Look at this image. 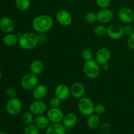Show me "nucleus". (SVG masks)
Instances as JSON below:
<instances>
[{
	"instance_id": "423d86ee",
	"label": "nucleus",
	"mask_w": 134,
	"mask_h": 134,
	"mask_svg": "<svg viewBox=\"0 0 134 134\" xmlns=\"http://www.w3.org/2000/svg\"><path fill=\"white\" fill-rule=\"evenodd\" d=\"M22 102L18 98H10L6 104V111L10 115L15 116L18 115L22 110Z\"/></svg>"
},
{
	"instance_id": "f03ea898",
	"label": "nucleus",
	"mask_w": 134,
	"mask_h": 134,
	"mask_svg": "<svg viewBox=\"0 0 134 134\" xmlns=\"http://www.w3.org/2000/svg\"><path fill=\"white\" fill-rule=\"evenodd\" d=\"M18 37V45L22 49L26 51L34 49L37 46L39 42V36L33 32L21 34Z\"/></svg>"
},
{
	"instance_id": "cd10ccee",
	"label": "nucleus",
	"mask_w": 134,
	"mask_h": 134,
	"mask_svg": "<svg viewBox=\"0 0 134 134\" xmlns=\"http://www.w3.org/2000/svg\"><path fill=\"white\" fill-rule=\"evenodd\" d=\"M85 19L87 23L92 24L97 21V14L94 12H88L85 16Z\"/></svg>"
},
{
	"instance_id": "7ed1b4c3",
	"label": "nucleus",
	"mask_w": 134,
	"mask_h": 134,
	"mask_svg": "<svg viewBox=\"0 0 134 134\" xmlns=\"http://www.w3.org/2000/svg\"><path fill=\"white\" fill-rule=\"evenodd\" d=\"M99 65H100L93 59L85 61L83 65V71L85 75L91 79L98 78L100 73Z\"/></svg>"
},
{
	"instance_id": "6ab92c4d",
	"label": "nucleus",
	"mask_w": 134,
	"mask_h": 134,
	"mask_svg": "<svg viewBox=\"0 0 134 134\" xmlns=\"http://www.w3.org/2000/svg\"><path fill=\"white\" fill-rule=\"evenodd\" d=\"M66 128L62 124V123L51 124L46 129L45 134H65Z\"/></svg>"
},
{
	"instance_id": "5701e85b",
	"label": "nucleus",
	"mask_w": 134,
	"mask_h": 134,
	"mask_svg": "<svg viewBox=\"0 0 134 134\" xmlns=\"http://www.w3.org/2000/svg\"><path fill=\"white\" fill-rule=\"evenodd\" d=\"M18 36L16 34L9 33L7 34L6 35L3 37V43L4 44L8 47H13L15 44H16L18 43Z\"/></svg>"
},
{
	"instance_id": "6e6552de",
	"label": "nucleus",
	"mask_w": 134,
	"mask_h": 134,
	"mask_svg": "<svg viewBox=\"0 0 134 134\" xmlns=\"http://www.w3.org/2000/svg\"><path fill=\"white\" fill-rule=\"evenodd\" d=\"M29 110L33 115H41L45 113L47 111V105L42 100H35L29 106Z\"/></svg>"
},
{
	"instance_id": "393cba45",
	"label": "nucleus",
	"mask_w": 134,
	"mask_h": 134,
	"mask_svg": "<svg viewBox=\"0 0 134 134\" xmlns=\"http://www.w3.org/2000/svg\"><path fill=\"white\" fill-rule=\"evenodd\" d=\"M94 33L96 36L103 37L107 34V27L103 25H98L94 27Z\"/></svg>"
},
{
	"instance_id": "b1692460",
	"label": "nucleus",
	"mask_w": 134,
	"mask_h": 134,
	"mask_svg": "<svg viewBox=\"0 0 134 134\" xmlns=\"http://www.w3.org/2000/svg\"><path fill=\"white\" fill-rule=\"evenodd\" d=\"M15 5L17 9L20 11H26L31 6L30 0H16Z\"/></svg>"
},
{
	"instance_id": "f704fd0d",
	"label": "nucleus",
	"mask_w": 134,
	"mask_h": 134,
	"mask_svg": "<svg viewBox=\"0 0 134 134\" xmlns=\"http://www.w3.org/2000/svg\"><path fill=\"white\" fill-rule=\"evenodd\" d=\"M123 27H124V35L130 36V35H132V34L134 32L133 27H132L131 25H126V26Z\"/></svg>"
},
{
	"instance_id": "4c0bfd02",
	"label": "nucleus",
	"mask_w": 134,
	"mask_h": 134,
	"mask_svg": "<svg viewBox=\"0 0 134 134\" xmlns=\"http://www.w3.org/2000/svg\"><path fill=\"white\" fill-rule=\"evenodd\" d=\"M1 78H2V72L0 71V79H1Z\"/></svg>"
},
{
	"instance_id": "7c9ffc66",
	"label": "nucleus",
	"mask_w": 134,
	"mask_h": 134,
	"mask_svg": "<svg viewBox=\"0 0 134 134\" xmlns=\"http://www.w3.org/2000/svg\"><path fill=\"white\" fill-rule=\"evenodd\" d=\"M61 102L62 100H60L56 96H54L50 99L49 105L52 108H58L61 105Z\"/></svg>"
},
{
	"instance_id": "9b49d317",
	"label": "nucleus",
	"mask_w": 134,
	"mask_h": 134,
	"mask_svg": "<svg viewBox=\"0 0 134 134\" xmlns=\"http://www.w3.org/2000/svg\"><path fill=\"white\" fill-rule=\"evenodd\" d=\"M47 116L48 120L52 124H57V123L62 122L64 115L62 111L58 108H52L48 110Z\"/></svg>"
},
{
	"instance_id": "a211bd4d",
	"label": "nucleus",
	"mask_w": 134,
	"mask_h": 134,
	"mask_svg": "<svg viewBox=\"0 0 134 134\" xmlns=\"http://www.w3.org/2000/svg\"><path fill=\"white\" fill-rule=\"evenodd\" d=\"M77 122V116L73 113H68L64 115L62 120V124L66 128V129H69L76 125Z\"/></svg>"
},
{
	"instance_id": "9d476101",
	"label": "nucleus",
	"mask_w": 134,
	"mask_h": 134,
	"mask_svg": "<svg viewBox=\"0 0 134 134\" xmlns=\"http://www.w3.org/2000/svg\"><path fill=\"white\" fill-rule=\"evenodd\" d=\"M107 35L113 39H119L124 35V27L118 24H113L107 27Z\"/></svg>"
},
{
	"instance_id": "e433bc0d",
	"label": "nucleus",
	"mask_w": 134,
	"mask_h": 134,
	"mask_svg": "<svg viewBox=\"0 0 134 134\" xmlns=\"http://www.w3.org/2000/svg\"><path fill=\"white\" fill-rule=\"evenodd\" d=\"M102 69H103L104 71H107L109 69V65L108 63H106V64H103V65H102Z\"/></svg>"
},
{
	"instance_id": "dca6fc26",
	"label": "nucleus",
	"mask_w": 134,
	"mask_h": 134,
	"mask_svg": "<svg viewBox=\"0 0 134 134\" xmlns=\"http://www.w3.org/2000/svg\"><path fill=\"white\" fill-rule=\"evenodd\" d=\"M48 88L44 85L38 84L33 90L32 96L35 100H43L47 95Z\"/></svg>"
},
{
	"instance_id": "473e14b6",
	"label": "nucleus",
	"mask_w": 134,
	"mask_h": 134,
	"mask_svg": "<svg viewBox=\"0 0 134 134\" xmlns=\"http://www.w3.org/2000/svg\"><path fill=\"white\" fill-rule=\"evenodd\" d=\"M97 5L101 9L107 8L111 4V0H96Z\"/></svg>"
},
{
	"instance_id": "4468645a",
	"label": "nucleus",
	"mask_w": 134,
	"mask_h": 134,
	"mask_svg": "<svg viewBox=\"0 0 134 134\" xmlns=\"http://www.w3.org/2000/svg\"><path fill=\"white\" fill-rule=\"evenodd\" d=\"M97 14V21L102 24L109 23L113 20L114 17V14L113 11L110 9L105 8L99 10Z\"/></svg>"
},
{
	"instance_id": "ddd939ff",
	"label": "nucleus",
	"mask_w": 134,
	"mask_h": 134,
	"mask_svg": "<svg viewBox=\"0 0 134 134\" xmlns=\"http://www.w3.org/2000/svg\"><path fill=\"white\" fill-rule=\"evenodd\" d=\"M55 96L62 101L66 100L69 97L70 88L65 84H60L56 87L54 90Z\"/></svg>"
},
{
	"instance_id": "a878e982",
	"label": "nucleus",
	"mask_w": 134,
	"mask_h": 134,
	"mask_svg": "<svg viewBox=\"0 0 134 134\" xmlns=\"http://www.w3.org/2000/svg\"><path fill=\"white\" fill-rule=\"evenodd\" d=\"M24 134H39V129L34 124L26 125L24 129Z\"/></svg>"
},
{
	"instance_id": "20e7f679",
	"label": "nucleus",
	"mask_w": 134,
	"mask_h": 134,
	"mask_svg": "<svg viewBox=\"0 0 134 134\" xmlns=\"http://www.w3.org/2000/svg\"><path fill=\"white\" fill-rule=\"evenodd\" d=\"M39 83L37 75L32 73H27L22 77L20 85L22 88L26 90H33Z\"/></svg>"
},
{
	"instance_id": "58836bf2",
	"label": "nucleus",
	"mask_w": 134,
	"mask_h": 134,
	"mask_svg": "<svg viewBox=\"0 0 134 134\" xmlns=\"http://www.w3.org/2000/svg\"><path fill=\"white\" fill-rule=\"evenodd\" d=\"M0 134H7L5 132H0Z\"/></svg>"
},
{
	"instance_id": "0eeeda50",
	"label": "nucleus",
	"mask_w": 134,
	"mask_h": 134,
	"mask_svg": "<svg viewBox=\"0 0 134 134\" xmlns=\"http://www.w3.org/2000/svg\"><path fill=\"white\" fill-rule=\"evenodd\" d=\"M56 19L61 26L64 27L69 26L73 22V17L68 10L61 9L56 14Z\"/></svg>"
},
{
	"instance_id": "f8f14e48",
	"label": "nucleus",
	"mask_w": 134,
	"mask_h": 134,
	"mask_svg": "<svg viewBox=\"0 0 134 134\" xmlns=\"http://www.w3.org/2000/svg\"><path fill=\"white\" fill-rule=\"evenodd\" d=\"M111 58V52L106 47H102L97 51L95 56V60L100 65L108 63Z\"/></svg>"
},
{
	"instance_id": "2eb2a0df",
	"label": "nucleus",
	"mask_w": 134,
	"mask_h": 134,
	"mask_svg": "<svg viewBox=\"0 0 134 134\" xmlns=\"http://www.w3.org/2000/svg\"><path fill=\"white\" fill-rule=\"evenodd\" d=\"M71 95L75 99L83 98L85 94V87L83 84L80 82H75L70 87Z\"/></svg>"
},
{
	"instance_id": "f257e3e1",
	"label": "nucleus",
	"mask_w": 134,
	"mask_h": 134,
	"mask_svg": "<svg viewBox=\"0 0 134 134\" xmlns=\"http://www.w3.org/2000/svg\"><path fill=\"white\" fill-rule=\"evenodd\" d=\"M54 25V20L48 14H40L34 18L32 27L34 30L39 34H44L52 29Z\"/></svg>"
},
{
	"instance_id": "c85d7f7f",
	"label": "nucleus",
	"mask_w": 134,
	"mask_h": 134,
	"mask_svg": "<svg viewBox=\"0 0 134 134\" xmlns=\"http://www.w3.org/2000/svg\"><path fill=\"white\" fill-rule=\"evenodd\" d=\"M81 57L85 61L92 60L93 59V52L90 48H85L81 52Z\"/></svg>"
},
{
	"instance_id": "2f4dec72",
	"label": "nucleus",
	"mask_w": 134,
	"mask_h": 134,
	"mask_svg": "<svg viewBox=\"0 0 134 134\" xmlns=\"http://www.w3.org/2000/svg\"><path fill=\"white\" fill-rule=\"evenodd\" d=\"M105 107L103 104H97L94 107V113L98 115H102L105 112Z\"/></svg>"
},
{
	"instance_id": "bb28decb",
	"label": "nucleus",
	"mask_w": 134,
	"mask_h": 134,
	"mask_svg": "<svg viewBox=\"0 0 134 134\" xmlns=\"http://www.w3.org/2000/svg\"><path fill=\"white\" fill-rule=\"evenodd\" d=\"M34 115L30 111V112H26L25 113H24V115L22 116V122L25 125H28V124H32V122H34Z\"/></svg>"
},
{
	"instance_id": "39448f33",
	"label": "nucleus",
	"mask_w": 134,
	"mask_h": 134,
	"mask_svg": "<svg viewBox=\"0 0 134 134\" xmlns=\"http://www.w3.org/2000/svg\"><path fill=\"white\" fill-rule=\"evenodd\" d=\"M94 103L88 98H82L79 99L78 103V109L79 112L85 116H90L94 113Z\"/></svg>"
},
{
	"instance_id": "72a5a7b5",
	"label": "nucleus",
	"mask_w": 134,
	"mask_h": 134,
	"mask_svg": "<svg viewBox=\"0 0 134 134\" xmlns=\"http://www.w3.org/2000/svg\"><path fill=\"white\" fill-rule=\"evenodd\" d=\"M6 95L9 99L15 98L16 95V90L13 87L8 88L7 90L6 91Z\"/></svg>"
},
{
	"instance_id": "aec40b11",
	"label": "nucleus",
	"mask_w": 134,
	"mask_h": 134,
	"mask_svg": "<svg viewBox=\"0 0 134 134\" xmlns=\"http://www.w3.org/2000/svg\"><path fill=\"white\" fill-rule=\"evenodd\" d=\"M50 120L48 117L43 115H37L34 117V124L39 128V130H46L50 125Z\"/></svg>"
},
{
	"instance_id": "f3484780",
	"label": "nucleus",
	"mask_w": 134,
	"mask_h": 134,
	"mask_svg": "<svg viewBox=\"0 0 134 134\" xmlns=\"http://www.w3.org/2000/svg\"><path fill=\"white\" fill-rule=\"evenodd\" d=\"M15 27L14 22L11 18L9 17L4 16L0 19V29L2 30V31L9 34L11 33Z\"/></svg>"
},
{
	"instance_id": "4be33fe9",
	"label": "nucleus",
	"mask_w": 134,
	"mask_h": 134,
	"mask_svg": "<svg viewBox=\"0 0 134 134\" xmlns=\"http://www.w3.org/2000/svg\"><path fill=\"white\" fill-rule=\"evenodd\" d=\"M87 126L91 130L98 129L100 126V119L99 115L92 114L88 116L87 119Z\"/></svg>"
},
{
	"instance_id": "c9c22d12",
	"label": "nucleus",
	"mask_w": 134,
	"mask_h": 134,
	"mask_svg": "<svg viewBox=\"0 0 134 134\" xmlns=\"http://www.w3.org/2000/svg\"><path fill=\"white\" fill-rule=\"evenodd\" d=\"M127 44H128L129 48L134 50V32L132 35L128 36V40H127Z\"/></svg>"
},
{
	"instance_id": "412c9836",
	"label": "nucleus",
	"mask_w": 134,
	"mask_h": 134,
	"mask_svg": "<svg viewBox=\"0 0 134 134\" xmlns=\"http://www.w3.org/2000/svg\"><path fill=\"white\" fill-rule=\"evenodd\" d=\"M30 69L31 73L38 75L41 74L44 70V64L41 60H35L31 62L30 64Z\"/></svg>"
},
{
	"instance_id": "c756f323",
	"label": "nucleus",
	"mask_w": 134,
	"mask_h": 134,
	"mask_svg": "<svg viewBox=\"0 0 134 134\" xmlns=\"http://www.w3.org/2000/svg\"><path fill=\"white\" fill-rule=\"evenodd\" d=\"M99 130L101 134H109L111 132V126L109 123L104 122L99 126Z\"/></svg>"
},
{
	"instance_id": "1a4fd4ad",
	"label": "nucleus",
	"mask_w": 134,
	"mask_h": 134,
	"mask_svg": "<svg viewBox=\"0 0 134 134\" xmlns=\"http://www.w3.org/2000/svg\"><path fill=\"white\" fill-rule=\"evenodd\" d=\"M118 16L122 22L126 24L132 23L134 20V13L129 7H124L118 12Z\"/></svg>"
}]
</instances>
